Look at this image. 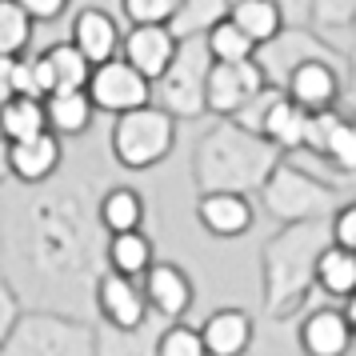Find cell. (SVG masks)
I'll list each match as a JSON object with an SVG mask.
<instances>
[{
	"label": "cell",
	"mask_w": 356,
	"mask_h": 356,
	"mask_svg": "<svg viewBox=\"0 0 356 356\" xmlns=\"http://www.w3.org/2000/svg\"><path fill=\"white\" fill-rule=\"evenodd\" d=\"M44 65H49V76H52V92H60V88H88L92 68H97L72 40L49 44L44 49Z\"/></svg>",
	"instance_id": "cell-27"
},
{
	"label": "cell",
	"mask_w": 356,
	"mask_h": 356,
	"mask_svg": "<svg viewBox=\"0 0 356 356\" xmlns=\"http://www.w3.org/2000/svg\"><path fill=\"white\" fill-rule=\"evenodd\" d=\"M296 104H305L308 113H324V108H340L344 104V68L332 60H305L300 68H292V76L284 81Z\"/></svg>",
	"instance_id": "cell-14"
},
{
	"label": "cell",
	"mask_w": 356,
	"mask_h": 356,
	"mask_svg": "<svg viewBox=\"0 0 356 356\" xmlns=\"http://www.w3.org/2000/svg\"><path fill=\"white\" fill-rule=\"evenodd\" d=\"M228 17L241 24L244 33L252 36V44H268L289 20H284V8L276 4V0H232V13Z\"/></svg>",
	"instance_id": "cell-28"
},
{
	"label": "cell",
	"mask_w": 356,
	"mask_h": 356,
	"mask_svg": "<svg viewBox=\"0 0 356 356\" xmlns=\"http://www.w3.org/2000/svg\"><path fill=\"white\" fill-rule=\"evenodd\" d=\"M280 97H284V88L268 84V88H264V92H257V97L248 100V104H244L232 120H236V124H244V129H252V132H264V120H268V113H273V104Z\"/></svg>",
	"instance_id": "cell-36"
},
{
	"label": "cell",
	"mask_w": 356,
	"mask_h": 356,
	"mask_svg": "<svg viewBox=\"0 0 356 356\" xmlns=\"http://www.w3.org/2000/svg\"><path fill=\"white\" fill-rule=\"evenodd\" d=\"M13 177V168H8V140L0 136V180H8Z\"/></svg>",
	"instance_id": "cell-42"
},
{
	"label": "cell",
	"mask_w": 356,
	"mask_h": 356,
	"mask_svg": "<svg viewBox=\"0 0 356 356\" xmlns=\"http://www.w3.org/2000/svg\"><path fill=\"white\" fill-rule=\"evenodd\" d=\"M49 129V108L40 97H13L4 108H0V136L4 140H24V136H36V132Z\"/></svg>",
	"instance_id": "cell-29"
},
{
	"label": "cell",
	"mask_w": 356,
	"mask_h": 356,
	"mask_svg": "<svg viewBox=\"0 0 356 356\" xmlns=\"http://www.w3.org/2000/svg\"><path fill=\"white\" fill-rule=\"evenodd\" d=\"M104 257H108V268L140 280L156 264V248H152V236H148L145 228H132V232H113L108 236Z\"/></svg>",
	"instance_id": "cell-23"
},
{
	"label": "cell",
	"mask_w": 356,
	"mask_h": 356,
	"mask_svg": "<svg viewBox=\"0 0 356 356\" xmlns=\"http://www.w3.org/2000/svg\"><path fill=\"white\" fill-rule=\"evenodd\" d=\"M156 321L161 316H152L136 332H124V328H113V324L97 321V356H156V340H161Z\"/></svg>",
	"instance_id": "cell-26"
},
{
	"label": "cell",
	"mask_w": 356,
	"mask_h": 356,
	"mask_svg": "<svg viewBox=\"0 0 356 356\" xmlns=\"http://www.w3.org/2000/svg\"><path fill=\"white\" fill-rule=\"evenodd\" d=\"M328 228H332V241L356 252V200H344V204H340V209L332 212Z\"/></svg>",
	"instance_id": "cell-38"
},
{
	"label": "cell",
	"mask_w": 356,
	"mask_h": 356,
	"mask_svg": "<svg viewBox=\"0 0 356 356\" xmlns=\"http://www.w3.org/2000/svg\"><path fill=\"white\" fill-rule=\"evenodd\" d=\"M0 356H97V321L52 308H24Z\"/></svg>",
	"instance_id": "cell-5"
},
{
	"label": "cell",
	"mask_w": 356,
	"mask_h": 356,
	"mask_svg": "<svg viewBox=\"0 0 356 356\" xmlns=\"http://www.w3.org/2000/svg\"><path fill=\"white\" fill-rule=\"evenodd\" d=\"M60 164H65V136L60 132L44 129L36 136H24V140H8V168H13V180H20L24 188L56 180Z\"/></svg>",
	"instance_id": "cell-12"
},
{
	"label": "cell",
	"mask_w": 356,
	"mask_h": 356,
	"mask_svg": "<svg viewBox=\"0 0 356 356\" xmlns=\"http://www.w3.org/2000/svg\"><path fill=\"white\" fill-rule=\"evenodd\" d=\"M268 88V76L257 56L248 60H212L209 76V113L216 120H232L248 100Z\"/></svg>",
	"instance_id": "cell-10"
},
{
	"label": "cell",
	"mask_w": 356,
	"mask_h": 356,
	"mask_svg": "<svg viewBox=\"0 0 356 356\" xmlns=\"http://www.w3.org/2000/svg\"><path fill=\"white\" fill-rule=\"evenodd\" d=\"M108 148H113V161L129 172L156 168L177 148V116L164 113L161 104H145V108L113 116Z\"/></svg>",
	"instance_id": "cell-6"
},
{
	"label": "cell",
	"mask_w": 356,
	"mask_h": 356,
	"mask_svg": "<svg viewBox=\"0 0 356 356\" xmlns=\"http://www.w3.org/2000/svg\"><path fill=\"white\" fill-rule=\"evenodd\" d=\"M156 356H209L204 332L184 321H164L161 340H156Z\"/></svg>",
	"instance_id": "cell-33"
},
{
	"label": "cell",
	"mask_w": 356,
	"mask_h": 356,
	"mask_svg": "<svg viewBox=\"0 0 356 356\" xmlns=\"http://www.w3.org/2000/svg\"><path fill=\"white\" fill-rule=\"evenodd\" d=\"M344 312H348V324H353V332H356V292L344 300Z\"/></svg>",
	"instance_id": "cell-43"
},
{
	"label": "cell",
	"mask_w": 356,
	"mask_h": 356,
	"mask_svg": "<svg viewBox=\"0 0 356 356\" xmlns=\"http://www.w3.org/2000/svg\"><path fill=\"white\" fill-rule=\"evenodd\" d=\"M20 4L29 8V17H33L36 24H52V20H60L68 13L72 0H20Z\"/></svg>",
	"instance_id": "cell-39"
},
{
	"label": "cell",
	"mask_w": 356,
	"mask_h": 356,
	"mask_svg": "<svg viewBox=\"0 0 356 356\" xmlns=\"http://www.w3.org/2000/svg\"><path fill=\"white\" fill-rule=\"evenodd\" d=\"M156 312L148 305L145 284H136V276H124L116 268H104L97 280V321L113 324V328H124V332H136L145 328Z\"/></svg>",
	"instance_id": "cell-11"
},
{
	"label": "cell",
	"mask_w": 356,
	"mask_h": 356,
	"mask_svg": "<svg viewBox=\"0 0 356 356\" xmlns=\"http://www.w3.org/2000/svg\"><path fill=\"white\" fill-rule=\"evenodd\" d=\"M332 244L328 220L280 225L260 248V300L268 321H292L316 292V264Z\"/></svg>",
	"instance_id": "cell-2"
},
{
	"label": "cell",
	"mask_w": 356,
	"mask_h": 356,
	"mask_svg": "<svg viewBox=\"0 0 356 356\" xmlns=\"http://www.w3.org/2000/svg\"><path fill=\"white\" fill-rule=\"evenodd\" d=\"M209 76H212V52L204 36L180 40L177 60L164 68V76L152 81V104L177 120H200L209 116Z\"/></svg>",
	"instance_id": "cell-7"
},
{
	"label": "cell",
	"mask_w": 356,
	"mask_h": 356,
	"mask_svg": "<svg viewBox=\"0 0 356 356\" xmlns=\"http://www.w3.org/2000/svg\"><path fill=\"white\" fill-rule=\"evenodd\" d=\"M316 161H321L324 168L340 172V177H353L356 172V113H348L344 104H340L337 116H332V129L324 136V148H321Z\"/></svg>",
	"instance_id": "cell-25"
},
{
	"label": "cell",
	"mask_w": 356,
	"mask_h": 356,
	"mask_svg": "<svg viewBox=\"0 0 356 356\" xmlns=\"http://www.w3.org/2000/svg\"><path fill=\"white\" fill-rule=\"evenodd\" d=\"M257 60L268 84H276V88H284L292 68H300L305 60H332L348 72V49H337L332 40H324V29H316V24H284L268 44L257 49Z\"/></svg>",
	"instance_id": "cell-8"
},
{
	"label": "cell",
	"mask_w": 356,
	"mask_h": 356,
	"mask_svg": "<svg viewBox=\"0 0 356 356\" xmlns=\"http://www.w3.org/2000/svg\"><path fill=\"white\" fill-rule=\"evenodd\" d=\"M184 0H120V13L129 24H172Z\"/></svg>",
	"instance_id": "cell-35"
},
{
	"label": "cell",
	"mask_w": 356,
	"mask_h": 356,
	"mask_svg": "<svg viewBox=\"0 0 356 356\" xmlns=\"http://www.w3.org/2000/svg\"><path fill=\"white\" fill-rule=\"evenodd\" d=\"M97 212H100V225L104 232L113 236V232H132V228H145V196L129 188V184H113L108 193L97 196Z\"/></svg>",
	"instance_id": "cell-22"
},
{
	"label": "cell",
	"mask_w": 356,
	"mask_h": 356,
	"mask_svg": "<svg viewBox=\"0 0 356 356\" xmlns=\"http://www.w3.org/2000/svg\"><path fill=\"white\" fill-rule=\"evenodd\" d=\"M68 40H72L92 65H104V60L120 56V49H124V29H120V20H116L113 13H104V8H97V4H88V8H81V13L72 17V33H68Z\"/></svg>",
	"instance_id": "cell-18"
},
{
	"label": "cell",
	"mask_w": 356,
	"mask_h": 356,
	"mask_svg": "<svg viewBox=\"0 0 356 356\" xmlns=\"http://www.w3.org/2000/svg\"><path fill=\"white\" fill-rule=\"evenodd\" d=\"M308 120H312V113H308L305 104H296V100L284 92V97L273 104L268 120H264V136H268V140H273L284 156H292V152H305Z\"/></svg>",
	"instance_id": "cell-21"
},
{
	"label": "cell",
	"mask_w": 356,
	"mask_h": 356,
	"mask_svg": "<svg viewBox=\"0 0 356 356\" xmlns=\"http://www.w3.org/2000/svg\"><path fill=\"white\" fill-rule=\"evenodd\" d=\"M228 13H232V0H184L180 13L172 17V33H177L180 40L204 36L209 29H216Z\"/></svg>",
	"instance_id": "cell-30"
},
{
	"label": "cell",
	"mask_w": 356,
	"mask_h": 356,
	"mask_svg": "<svg viewBox=\"0 0 356 356\" xmlns=\"http://www.w3.org/2000/svg\"><path fill=\"white\" fill-rule=\"evenodd\" d=\"M36 20L20 0H0V56H24L33 44Z\"/></svg>",
	"instance_id": "cell-31"
},
{
	"label": "cell",
	"mask_w": 356,
	"mask_h": 356,
	"mask_svg": "<svg viewBox=\"0 0 356 356\" xmlns=\"http://www.w3.org/2000/svg\"><path fill=\"white\" fill-rule=\"evenodd\" d=\"M260 204H264V212L273 216L276 225L332 220V212L344 204V193H340L332 180H324L321 172L305 168L296 156H284L273 168V177L264 180Z\"/></svg>",
	"instance_id": "cell-4"
},
{
	"label": "cell",
	"mask_w": 356,
	"mask_h": 356,
	"mask_svg": "<svg viewBox=\"0 0 356 356\" xmlns=\"http://www.w3.org/2000/svg\"><path fill=\"white\" fill-rule=\"evenodd\" d=\"M140 284H145L148 305H152V312H156L161 321H184L188 308L196 305L193 276L184 273L177 260H156V264L140 276Z\"/></svg>",
	"instance_id": "cell-13"
},
{
	"label": "cell",
	"mask_w": 356,
	"mask_h": 356,
	"mask_svg": "<svg viewBox=\"0 0 356 356\" xmlns=\"http://www.w3.org/2000/svg\"><path fill=\"white\" fill-rule=\"evenodd\" d=\"M312 24L324 33H356V0H312Z\"/></svg>",
	"instance_id": "cell-34"
},
{
	"label": "cell",
	"mask_w": 356,
	"mask_h": 356,
	"mask_svg": "<svg viewBox=\"0 0 356 356\" xmlns=\"http://www.w3.org/2000/svg\"><path fill=\"white\" fill-rule=\"evenodd\" d=\"M177 52H180V36L172 33V24H129L124 29L120 56L140 68L148 81L164 76V68L177 60Z\"/></svg>",
	"instance_id": "cell-15"
},
{
	"label": "cell",
	"mask_w": 356,
	"mask_h": 356,
	"mask_svg": "<svg viewBox=\"0 0 356 356\" xmlns=\"http://www.w3.org/2000/svg\"><path fill=\"white\" fill-rule=\"evenodd\" d=\"M280 161L284 152L264 132L216 120L193 148V184L196 193H260Z\"/></svg>",
	"instance_id": "cell-3"
},
{
	"label": "cell",
	"mask_w": 356,
	"mask_h": 356,
	"mask_svg": "<svg viewBox=\"0 0 356 356\" xmlns=\"http://www.w3.org/2000/svg\"><path fill=\"white\" fill-rule=\"evenodd\" d=\"M196 220L216 241H236L257 225V209H252L248 193H200Z\"/></svg>",
	"instance_id": "cell-16"
},
{
	"label": "cell",
	"mask_w": 356,
	"mask_h": 356,
	"mask_svg": "<svg viewBox=\"0 0 356 356\" xmlns=\"http://www.w3.org/2000/svg\"><path fill=\"white\" fill-rule=\"evenodd\" d=\"M344 49H348V72H344V108H348V113H356V33H353V40H348Z\"/></svg>",
	"instance_id": "cell-40"
},
{
	"label": "cell",
	"mask_w": 356,
	"mask_h": 356,
	"mask_svg": "<svg viewBox=\"0 0 356 356\" xmlns=\"http://www.w3.org/2000/svg\"><path fill=\"white\" fill-rule=\"evenodd\" d=\"M44 108H49V129L60 132L65 140L68 136H84L92 129V116L100 113L88 88H60V92L44 97Z\"/></svg>",
	"instance_id": "cell-20"
},
{
	"label": "cell",
	"mask_w": 356,
	"mask_h": 356,
	"mask_svg": "<svg viewBox=\"0 0 356 356\" xmlns=\"http://www.w3.org/2000/svg\"><path fill=\"white\" fill-rule=\"evenodd\" d=\"M296 340H300V353L305 356H348L356 332H353V324H348L344 308L324 305V308H312L305 316Z\"/></svg>",
	"instance_id": "cell-17"
},
{
	"label": "cell",
	"mask_w": 356,
	"mask_h": 356,
	"mask_svg": "<svg viewBox=\"0 0 356 356\" xmlns=\"http://www.w3.org/2000/svg\"><path fill=\"white\" fill-rule=\"evenodd\" d=\"M20 316H24V300H20V292L13 289V280L0 268V348H4V340L13 337Z\"/></svg>",
	"instance_id": "cell-37"
},
{
	"label": "cell",
	"mask_w": 356,
	"mask_h": 356,
	"mask_svg": "<svg viewBox=\"0 0 356 356\" xmlns=\"http://www.w3.org/2000/svg\"><path fill=\"white\" fill-rule=\"evenodd\" d=\"M289 24H312V0H276Z\"/></svg>",
	"instance_id": "cell-41"
},
{
	"label": "cell",
	"mask_w": 356,
	"mask_h": 356,
	"mask_svg": "<svg viewBox=\"0 0 356 356\" xmlns=\"http://www.w3.org/2000/svg\"><path fill=\"white\" fill-rule=\"evenodd\" d=\"M88 92H92L100 113H108V116H120V113L152 104V81L136 65H129L124 56H113V60L92 68Z\"/></svg>",
	"instance_id": "cell-9"
},
{
	"label": "cell",
	"mask_w": 356,
	"mask_h": 356,
	"mask_svg": "<svg viewBox=\"0 0 356 356\" xmlns=\"http://www.w3.org/2000/svg\"><path fill=\"white\" fill-rule=\"evenodd\" d=\"M204 44H209L212 60H248V56H257L252 36L244 33L232 17H225L216 29H209V33H204Z\"/></svg>",
	"instance_id": "cell-32"
},
{
	"label": "cell",
	"mask_w": 356,
	"mask_h": 356,
	"mask_svg": "<svg viewBox=\"0 0 356 356\" xmlns=\"http://www.w3.org/2000/svg\"><path fill=\"white\" fill-rule=\"evenodd\" d=\"M108 232L81 180H49L17 196L0 220V268L24 308L97 321V280Z\"/></svg>",
	"instance_id": "cell-1"
},
{
	"label": "cell",
	"mask_w": 356,
	"mask_h": 356,
	"mask_svg": "<svg viewBox=\"0 0 356 356\" xmlns=\"http://www.w3.org/2000/svg\"><path fill=\"white\" fill-rule=\"evenodd\" d=\"M316 292L332 296V300H348L356 292V252L344 244H328L316 264Z\"/></svg>",
	"instance_id": "cell-24"
},
{
	"label": "cell",
	"mask_w": 356,
	"mask_h": 356,
	"mask_svg": "<svg viewBox=\"0 0 356 356\" xmlns=\"http://www.w3.org/2000/svg\"><path fill=\"white\" fill-rule=\"evenodd\" d=\"M200 332H204L209 356H244L252 348V340H257V324H252V316L244 308L225 305L204 316Z\"/></svg>",
	"instance_id": "cell-19"
}]
</instances>
